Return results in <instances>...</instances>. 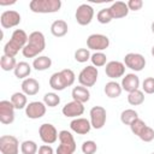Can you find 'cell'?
<instances>
[{
  "instance_id": "41",
  "label": "cell",
  "mask_w": 154,
  "mask_h": 154,
  "mask_svg": "<svg viewBox=\"0 0 154 154\" xmlns=\"http://www.w3.org/2000/svg\"><path fill=\"white\" fill-rule=\"evenodd\" d=\"M53 148L48 144H43L38 148V154H53Z\"/></svg>"
},
{
  "instance_id": "36",
  "label": "cell",
  "mask_w": 154,
  "mask_h": 154,
  "mask_svg": "<svg viewBox=\"0 0 154 154\" xmlns=\"http://www.w3.org/2000/svg\"><path fill=\"white\" fill-rule=\"evenodd\" d=\"M146 126H147V124H146L142 119H140V118L135 119V120L130 124V129H131L132 134H134V135H136V136H138V135L141 134V131H142Z\"/></svg>"
},
{
  "instance_id": "7",
  "label": "cell",
  "mask_w": 154,
  "mask_h": 154,
  "mask_svg": "<svg viewBox=\"0 0 154 154\" xmlns=\"http://www.w3.org/2000/svg\"><path fill=\"white\" fill-rule=\"evenodd\" d=\"M0 152L1 154H18L19 143L14 136L4 135L0 137Z\"/></svg>"
},
{
  "instance_id": "25",
  "label": "cell",
  "mask_w": 154,
  "mask_h": 154,
  "mask_svg": "<svg viewBox=\"0 0 154 154\" xmlns=\"http://www.w3.org/2000/svg\"><path fill=\"white\" fill-rule=\"evenodd\" d=\"M14 72V76L17 78H20V79H25L28 78V76L31 73V66L25 63V61H19L16 66V69L13 70Z\"/></svg>"
},
{
  "instance_id": "24",
  "label": "cell",
  "mask_w": 154,
  "mask_h": 154,
  "mask_svg": "<svg viewBox=\"0 0 154 154\" xmlns=\"http://www.w3.org/2000/svg\"><path fill=\"white\" fill-rule=\"evenodd\" d=\"M122 90H123L122 85H120L119 83L114 82V81L107 82L106 85H105V94H106L108 97H111V99H114V97L120 96Z\"/></svg>"
},
{
  "instance_id": "26",
  "label": "cell",
  "mask_w": 154,
  "mask_h": 154,
  "mask_svg": "<svg viewBox=\"0 0 154 154\" xmlns=\"http://www.w3.org/2000/svg\"><path fill=\"white\" fill-rule=\"evenodd\" d=\"M52 65V59L46 57V55H41L34 59L32 61V67L37 71H45L47 69H49Z\"/></svg>"
},
{
  "instance_id": "23",
  "label": "cell",
  "mask_w": 154,
  "mask_h": 154,
  "mask_svg": "<svg viewBox=\"0 0 154 154\" xmlns=\"http://www.w3.org/2000/svg\"><path fill=\"white\" fill-rule=\"evenodd\" d=\"M67 30H69L67 23L65 20H63V19H57L51 25V32L55 37H63V36H65L67 34Z\"/></svg>"
},
{
  "instance_id": "40",
  "label": "cell",
  "mask_w": 154,
  "mask_h": 154,
  "mask_svg": "<svg viewBox=\"0 0 154 154\" xmlns=\"http://www.w3.org/2000/svg\"><path fill=\"white\" fill-rule=\"evenodd\" d=\"M126 5H128L129 10H131V11H138V10L142 8L143 1L142 0H129L126 2Z\"/></svg>"
},
{
  "instance_id": "22",
  "label": "cell",
  "mask_w": 154,
  "mask_h": 154,
  "mask_svg": "<svg viewBox=\"0 0 154 154\" xmlns=\"http://www.w3.org/2000/svg\"><path fill=\"white\" fill-rule=\"evenodd\" d=\"M72 99L75 101H78L81 103H84V102H88L89 99H90V93L88 90V88L83 87V85H77L72 89Z\"/></svg>"
},
{
  "instance_id": "16",
  "label": "cell",
  "mask_w": 154,
  "mask_h": 154,
  "mask_svg": "<svg viewBox=\"0 0 154 154\" xmlns=\"http://www.w3.org/2000/svg\"><path fill=\"white\" fill-rule=\"evenodd\" d=\"M105 72H106L107 77H109V78H112V79L123 77L124 73H125V65H124V63L117 61V60L109 61V63L106 64Z\"/></svg>"
},
{
  "instance_id": "12",
  "label": "cell",
  "mask_w": 154,
  "mask_h": 154,
  "mask_svg": "<svg viewBox=\"0 0 154 154\" xmlns=\"http://www.w3.org/2000/svg\"><path fill=\"white\" fill-rule=\"evenodd\" d=\"M38 135H40V138L42 140V142H45L47 144L54 143L59 137V134H58L55 126L49 123H45L38 128Z\"/></svg>"
},
{
  "instance_id": "29",
  "label": "cell",
  "mask_w": 154,
  "mask_h": 154,
  "mask_svg": "<svg viewBox=\"0 0 154 154\" xmlns=\"http://www.w3.org/2000/svg\"><path fill=\"white\" fill-rule=\"evenodd\" d=\"M144 101V94L143 91L141 90H135V91H131L129 93L128 95V102L131 105V106H138V105H142Z\"/></svg>"
},
{
  "instance_id": "44",
  "label": "cell",
  "mask_w": 154,
  "mask_h": 154,
  "mask_svg": "<svg viewBox=\"0 0 154 154\" xmlns=\"http://www.w3.org/2000/svg\"><path fill=\"white\" fill-rule=\"evenodd\" d=\"M152 55H153V57H154V46H153V47H152Z\"/></svg>"
},
{
  "instance_id": "9",
  "label": "cell",
  "mask_w": 154,
  "mask_h": 154,
  "mask_svg": "<svg viewBox=\"0 0 154 154\" xmlns=\"http://www.w3.org/2000/svg\"><path fill=\"white\" fill-rule=\"evenodd\" d=\"M87 46L89 49L101 52L109 46V38L102 34H93L87 38Z\"/></svg>"
},
{
  "instance_id": "39",
  "label": "cell",
  "mask_w": 154,
  "mask_h": 154,
  "mask_svg": "<svg viewBox=\"0 0 154 154\" xmlns=\"http://www.w3.org/2000/svg\"><path fill=\"white\" fill-rule=\"evenodd\" d=\"M142 89L147 94H154V77H148L142 83Z\"/></svg>"
},
{
  "instance_id": "18",
  "label": "cell",
  "mask_w": 154,
  "mask_h": 154,
  "mask_svg": "<svg viewBox=\"0 0 154 154\" xmlns=\"http://www.w3.org/2000/svg\"><path fill=\"white\" fill-rule=\"evenodd\" d=\"M70 128L73 132L78 134V135H85L90 131L91 124L85 118H76L70 123Z\"/></svg>"
},
{
  "instance_id": "30",
  "label": "cell",
  "mask_w": 154,
  "mask_h": 154,
  "mask_svg": "<svg viewBox=\"0 0 154 154\" xmlns=\"http://www.w3.org/2000/svg\"><path fill=\"white\" fill-rule=\"evenodd\" d=\"M138 118V113L135 111V109H131V108H128V109H124L122 113H120V120L123 124L125 125H130L135 119Z\"/></svg>"
},
{
  "instance_id": "32",
  "label": "cell",
  "mask_w": 154,
  "mask_h": 154,
  "mask_svg": "<svg viewBox=\"0 0 154 154\" xmlns=\"http://www.w3.org/2000/svg\"><path fill=\"white\" fill-rule=\"evenodd\" d=\"M43 102L48 107H55L60 103V97L55 93H47L43 96Z\"/></svg>"
},
{
  "instance_id": "15",
  "label": "cell",
  "mask_w": 154,
  "mask_h": 154,
  "mask_svg": "<svg viewBox=\"0 0 154 154\" xmlns=\"http://www.w3.org/2000/svg\"><path fill=\"white\" fill-rule=\"evenodd\" d=\"M46 113V105L41 101H32L29 102L25 107V114L30 119H38L42 118Z\"/></svg>"
},
{
  "instance_id": "5",
  "label": "cell",
  "mask_w": 154,
  "mask_h": 154,
  "mask_svg": "<svg viewBox=\"0 0 154 154\" xmlns=\"http://www.w3.org/2000/svg\"><path fill=\"white\" fill-rule=\"evenodd\" d=\"M60 144L57 148V154H73L76 150V142L72 134L67 130H61L59 132Z\"/></svg>"
},
{
  "instance_id": "10",
  "label": "cell",
  "mask_w": 154,
  "mask_h": 154,
  "mask_svg": "<svg viewBox=\"0 0 154 154\" xmlns=\"http://www.w3.org/2000/svg\"><path fill=\"white\" fill-rule=\"evenodd\" d=\"M124 65L132 71H142L146 66V59L140 53H128L124 57Z\"/></svg>"
},
{
  "instance_id": "11",
  "label": "cell",
  "mask_w": 154,
  "mask_h": 154,
  "mask_svg": "<svg viewBox=\"0 0 154 154\" xmlns=\"http://www.w3.org/2000/svg\"><path fill=\"white\" fill-rule=\"evenodd\" d=\"M14 106L8 100L0 101V122L5 125L12 124L14 122Z\"/></svg>"
},
{
  "instance_id": "17",
  "label": "cell",
  "mask_w": 154,
  "mask_h": 154,
  "mask_svg": "<svg viewBox=\"0 0 154 154\" xmlns=\"http://www.w3.org/2000/svg\"><path fill=\"white\" fill-rule=\"evenodd\" d=\"M63 114L65 117H71V118H75V117H78V116H82L83 112H84V106L83 103L78 102V101H71V102H67L63 109H61Z\"/></svg>"
},
{
  "instance_id": "19",
  "label": "cell",
  "mask_w": 154,
  "mask_h": 154,
  "mask_svg": "<svg viewBox=\"0 0 154 154\" xmlns=\"http://www.w3.org/2000/svg\"><path fill=\"white\" fill-rule=\"evenodd\" d=\"M122 88L123 90L128 91V93H131V91H135L138 89L140 87V78L135 75V73H128L123 77L122 79Z\"/></svg>"
},
{
  "instance_id": "42",
  "label": "cell",
  "mask_w": 154,
  "mask_h": 154,
  "mask_svg": "<svg viewBox=\"0 0 154 154\" xmlns=\"http://www.w3.org/2000/svg\"><path fill=\"white\" fill-rule=\"evenodd\" d=\"M16 1H2V0H0V5L1 6H5V5H12V4H14Z\"/></svg>"
},
{
  "instance_id": "20",
  "label": "cell",
  "mask_w": 154,
  "mask_h": 154,
  "mask_svg": "<svg viewBox=\"0 0 154 154\" xmlns=\"http://www.w3.org/2000/svg\"><path fill=\"white\" fill-rule=\"evenodd\" d=\"M109 11H111V14H112L113 19H119V18L126 17L130 10H129L128 5L124 1H116L109 7Z\"/></svg>"
},
{
  "instance_id": "45",
  "label": "cell",
  "mask_w": 154,
  "mask_h": 154,
  "mask_svg": "<svg viewBox=\"0 0 154 154\" xmlns=\"http://www.w3.org/2000/svg\"><path fill=\"white\" fill-rule=\"evenodd\" d=\"M152 154H154V153H152Z\"/></svg>"
},
{
  "instance_id": "4",
  "label": "cell",
  "mask_w": 154,
  "mask_h": 154,
  "mask_svg": "<svg viewBox=\"0 0 154 154\" xmlns=\"http://www.w3.org/2000/svg\"><path fill=\"white\" fill-rule=\"evenodd\" d=\"M34 13H54L61 7L60 0H31L29 4Z\"/></svg>"
},
{
  "instance_id": "21",
  "label": "cell",
  "mask_w": 154,
  "mask_h": 154,
  "mask_svg": "<svg viewBox=\"0 0 154 154\" xmlns=\"http://www.w3.org/2000/svg\"><path fill=\"white\" fill-rule=\"evenodd\" d=\"M38 90H40V83L35 78L28 77L22 82V93H24L25 95H29V96L36 95Z\"/></svg>"
},
{
  "instance_id": "37",
  "label": "cell",
  "mask_w": 154,
  "mask_h": 154,
  "mask_svg": "<svg viewBox=\"0 0 154 154\" xmlns=\"http://www.w3.org/2000/svg\"><path fill=\"white\" fill-rule=\"evenodd\" d=\"M138 137L143 141V142H152L153 140H154V130L150 128V126H146L142 131H141V134L138 135Z\"/></svg>"
},
{
  "instance_id": "8",
  "label": "cell",
  "mask_w": 154,
  "mask_h": 154,
  "mask_svg": "<svg viewBox=\"0 0 154 154\" xmlns=\"http://www.w3.org/2000/svg\"><path fill=\"white\" fill-rule=\"evenodd\" d=\"M76 20L79 25H88L91 23L94 17V8L88 4H82L76 10Z\"/></svg>"
},
{
  "instance_id": "2",
  "label": "cell",
  "mask_w": 154,
  "mask_h": 154,
  "mask_svg": "<svg viewBox=\"0 0 154 154\" xmlns=\"http://www.w3.org/2000/svg\"><path fill=\"white\" fill-rule=\"evenodd\" d=\"M28 40H29V36L24 30L16 29L12 32L10 41L4 46V54L8 57H16L20 49L23 51V48L28 43Z\"/></svg>"
},
{
  "instance_id": "33",
  "label": "cell",
  "mask_w": 154,
  "mask_h": 154,
  "mask_svg": "<svg viewBox=\"0 0 154 154\" xmlns=\"http://www.w3.org/2000/svg\"><path fill=\"white\" fill-rule=\"evenodd\" d=\"M20 150L23 154H36L37 152V144L34 141H24L20 144Z\"/></svg>"
},
{
  "instance_id": "3",
  "label": "cell",
  "mask_w": 154,
  "mask_h": 154,
  "mask_svg": "<svg viewBox=\"0 0 154 154\" xmlns=\"http://www.w3.org/2000/svg\"><path fill=\"white\" fill-rule=\"evenodd\" d=\"M76 76L75 72L70 69H64L59 72H54L49 78V85L54 90H64L65 88L72 85L75 83Z\"/></svg>"
},
{
  "instance_id": "27",
  "label": "cell",
  "mask_w": 154,
  "mask_h": 154,
  "mask_svg": "<svg viewBox=\"0 0 154 154\" xmlns=\"http://www.w3.org/2000/svg\"><path fill=\"white\" fill-rule=\"evenodd\" d=\"M10 101L13 103V106H14L16 109H22V108H25L26 107V95L24 93L17 91V93L12 94Z\"/></svg>"
},
{
  "instance_id": "31",
  "label": "cell",
  "mask_w": 154,
  "mask_h": 154,
  "mask_svg": "<svg viewBox=\"0 0 154 154\" xmlns=\"http://www.w3.org/2000/svg\"><path fill=\"white\" fill-rule=\"evenodd\" d=\"M90 60H91V63H93V66H95V67H101V66H105V65H106L107 57H106V54H103L102 52H96V53H94V54L90 57Z\"/></svg>"
},
{
  "instance_id": "28",
  "label": "cell",
  "mask_w": 154,
  "mask_h": 154,
  "mask_svg": "<svg viewBox=\"0 0 154 154\" xmlns=\"http://www.w3.org/2000/svg\"><path fill=\"white\" fill-rule=\"evenodd\" d=\"M17 61H16V58L14 57H8V55H2L1 59H0V66L4 71H12L16 69L17 66Z\"/></svg>"
},
{
  "instance_id": "14",
  "label": "cell",
  "mask_w": 154,
  "mask_h": 154,
  "mask_svg": "<svg viewBox=\"0 0 154 154\" xmlns=\"http://www.w3.org/2000/svg\"><path fill=\"white\" fill-rule=\"evenodd\" d=\"M0 23H1V26L4 29L14 28L20 23V14L13 10L4 11L0 16Z\"/></svg>"
},
{
  "instance_id": "13",
  "label": "cell",
  "mask_w": 154,
  "mask_h": 154,
  "mask_svg": "<svg viewBox=\"0 0 154 154\" xmlns=\"http://www.w3.org/2000/svg\"><path fill=\"white\" fill-rule=\"evenodd\" d=\"M90 124L94 129H102L106 123V109L102 106H94L90 109Z\"/></svg>"
},
{
  "instance_id": "34",
  "label": "cell",
  "mask_w": 154,
  "mask_h": 154,
  "mask_svg": "<svg viewBox=\"0 0 154 154\" xmlns=\"http://www.w3.org/2000/svg\"><path fill=\"white\" fill-rule=\"evenodd\" d=\"M96 18H97V22H99V23H101V24H108V23L113 19V17H112V14H111V11H109V7H108V8H102V10H100V11L97 12Z\"/></svg>"
},
{
  "instance_id": "38",
  "label": "cell",
  "mask_w": 154,
  "mask_h": 154,
  "mask_svg": "<svg viewBox=\"0 0 154 154\" xmlns=\"http://www.w3.org/2000/svg\"><path fill=\"white\" fill-rule=\"evenodd\" d=\"M96 150H97V146H96V143L94 141L90 140V141L83 142V144H82V152L84 154H94Z\"/></svg>"
},
{
  "instance_id": "43",
  "label": "cell",
  "mask_w": 154,
  "mask_h": 154,
  "mask_svg": "<svg viewBox=\"0 0 154 154\" xmlns=\"http://www.w3.org/2000/svg\"><path fill=\"white\" fill-rule=\"evenodd\" d=\"M152 32H153V34H154V22H153V23H152Z\"/></svg>"
},
{
  "instance_id": "6",
  "label": "cell",
  "mask_w": 154,
  "mask_h": 154,
  "mask_svg": "<svg viewBox=\"0 0 154 154\" xmlns=\"http://www.w3.org/2000/svg\"><path fill=\"white\" fill-rule=\"evenodd\" d=\"M97 75H99V72H97V69L95 66H93V65L87 66L79 72L78 82L81 85H83L85 88L93 87L97 81Z\"/></svg>"
},
{
  "instance_id": "35",
  "label": "cell",
  "mask_w": 154,
  "mask_h": 154,
  "mask_svg": "<svg viewBox=\"0 0 154 154\" xmlns=\"http://www.w3.org/2000/svg\"><path fill=\"white\" fill-rule=\"evenodd\" d=\"M90 57L91 55L89 53V49H87V48H78L75 52V59L78 63H85L87 60L90 59Z\"/></svg>"
},
{
  "instance_id": "1",
  "label": "cell",
  "mask_w": 154,
  "mask_h": 154,
  "mask_svg": "<svg viewBox=\"0 0 154 154\" xmlns=\"http://www.w3.org/2000/svg\"><path fill=\"white\" fill-rule=\"evenodd\" d=\"M45 48H46L45 35L41 31H32L29 35L28 43L23 48L22 53L25 58H35L40 53H42Z\"/></svg>"
}]
</instances>
